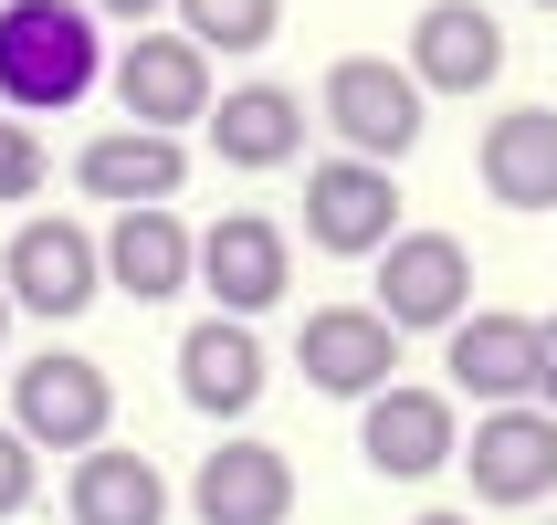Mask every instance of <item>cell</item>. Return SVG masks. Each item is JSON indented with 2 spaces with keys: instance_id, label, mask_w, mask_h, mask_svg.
I'll return each instance as SVG.
<instances>
[{
  "instance_id": "obj_1",
  "label": "cell",
  "mask_w": 557,
  "mask_h": 525,
  "mask_svg": "<svg viewBox=\"0 0 557 525\" xmlns=\"http://www.w3.org/2000/svg\"><path fill=\"white\" fill-rule=\"evenodd\" d=\"M106 85V42H95L85 0H0V116H63Z\"/></svg>"
},
{
  "instance_id": "obj_2",
  "label": "cell",
  "mask_w": 557,
  "mask_h": 525,
  "mask_svg": "<svg viewBox=\"0 0 557 525\" xmlns=\"http://www.w3.org/2000/svg\"><path fill=\"white\" fill-rule=\"evenodd\" d=\"M11 432L32 452H63V463H85L116 441V378L95 368L85 347H42L11 368Z\"/></svg>"
},
{
  "instance_id": "obj_3",
  "label": "cell",
  "mask_w": 557,
  "mask_h": 525,
  "mask_svg": "<svg viewBox=\"0 0 557 525\" xmlns=\"http://www.w3.org/2000/svg\"><path fill=\"white\" fill-rule=\"evenodd\" d=\"M315 116H326L337 158L400 168V148H421L432 95L410 85V63H389V53H337V63H326V85H315Z\"/></svg>"
},
{
  "instance_id": "obj_4",
  "label": "cell",
  "mask_w": 557,
  "mask_h": 525,
  "mask_svg": "<svg viewBox=\"0 0 557 525\" xmlns=\"http://www.w3.org/2000/svg\"><path fill=\"white\" fill-rule=\"evenodd\" d=\"M106 85H116L126 126H148V137H180V126H211L221 85H211V53L189 42V32H137L116 63H106Z\"/></svg>"
},
{
  "instance_id": "obj_5",
  "label": "cell",
  "mask_w": 557,
  "mask_h": 525,
  "mask_svg": "<svg viewBox=\"0 0 557 525\" xmlns=\"http://www.w3.org/2000/svg\"><path fill=\"white\" fill-rule=\"evenodd\" d=\"M306 242L337 252V263H379V252L400 242V168L315 158L306 168Z\"/></svg>"
},
{
  "instance_id": "obj_6",
  "label": "cell",
  "mask_w": 557,
  "mask_h": 525,
  "mask_svg": "<svg viewBox=\"0 0 557 525\" xmlns=\"http://www.w3.org/2000/svg\"><path fill=\"white\" fill-rule=\"evenodd\" d=\"M0 284H11L22 315H85L95 295H106V232L32 211L22 232H11V252H0Z\"/></svg>"
},
{
  "instance_id": "obj_7",
  "label": "cell",
  "mask_w": 557,
  "mask_h": 525,
  "mask_svg": "<svg viewBox=\"0 0 557 525\" xmlns=\"http://www.w3.org/2000/svg\"><path fill=\"white\" fill-rule=\"evenodd\" d=\"M200 295H211V315H232V326L274 315L284 295H295V242H284V221L221 211L211 232H200Z\"/></svg>"
},
{
  "instance_id": "obj_8",
  "label": "cell",
  "mask_w": 557,
  "mask_h": 525,
  "mask_svg": "<svg viewBox=\"0 0 557 525\" xmlns=\"http://www.w3.org/2000/svg\"><path fill=\"white\" fill-rule=\"evenodd\" d=\"M358 463H369L379 484H432V473H453V463H463V421H453V400L389 378V389L358 410Z\"/></svg>"
},
{
  "instance_id": "obj_9",
  "label": "cell",
  "mask_w": 557,
  "mask_h": 525,
  "mask_svg": "<svg viewBox=\"0 0 557 525\" xmlns=\"http://www.w3.org/2000/svg\"><path fill=\"white\" fill-rule=\"evenodd\" d=\"M369 305L389 315L400 337H432V326L453 337L473 315V252L453 242V232H400V242L379 252V295Z\"/></svg>"
},
{
  "instance_id": "obj_10",
  "label": "cell",
  "mask_w": 557,
  "mask_h": 525,
  "mask_svg": "<svg viewBox=\"0 0 557 525\" xmlns=\"http://www.w3.org/2000/svg\"><path fill=\"white\" fill-rule=\"evenodd\" d=\"M295 368H306L315 400H358L369 410L389 378H400V326L379 305H315L306 326H295Z\"/></svg>"
},
{
  "instance_id": "obj_11",
  "label": "cell",
  "mask_w": 557,
  "mask_h": 525,
  "mask_svg": "<svg viewBox=\"0 0 557 525\" xmlns=\"http://www.w3.org/2000/svg\"><path fill=\"white\" fill-rule=\"evenodd\" d=\"M463 463H473V495L505 504V515H527V504L557 495V410L516 400V410H484L463 441Z\"/></svg>"
},
{
  "instance_id": "obj_12",
  "label": "cell",
  "mask_w": 557,
  "mask_h": 525,
  "mask_svg": "<svg viewBox=\"0 0 557 525\" xmlns=\"http://www.w3.org/2000/svg\"><path fill=\"white\" fill-rule=\"evenodd\" d=\"M410 85L421 95H484L505 74V22L484 0H432L421 22H410Z\"/></svg>"
},
{
  "instance_id": "obj_13",
  "label": "cell",
  "mask_w": 557,
  "mask_h": 525,
  "mask_svg": "<svg viewBox=\"0 0 557 525\" xmlns=\"http://www.w3.org/2000/svg\"><path fill=\"white\" fill-rule=\"evenodd\" d=\"M189 515L200 525H284L295 515V463H284L274 441H252V432L211 441V463L189 473Z\"/></svg>"
},
{
  "instance_id": "obj_14",
  "label": "cell",
  "mask_w": 557,
  "mask_h": 525,
  "mask_svg": "<svg viewBox=\"0 0 557 525\" xmlns=\"http://www.w3.org/2000/svg\"><path fill=\"white\" fill-rule=\"evenodd\" d=\"M106 284L126 305H180L200 284V232L180 211H116L106 221Z\"/></svg>"
},
{
  "instance_id": "obj_15",
  "label": "cell",
  "mask_w": 557,
  "mask_h": 525,
  "mask_svg": "<svg viewBox=\"0 0 557 525\" xmlns=\"http://www.w3.org/2000/svg\"><path fill=\"white\" fill-rule=\"evenodd\" d=\"M74 189L106 200V211H169L189 189V148L180 137H148V126H116V137L74 148Z\"/></svg>"
},
{
  "instance_id": "obj_16",
  "label": "cell",
  "mask_w": 557,
  "mask_h": 525,
  "mask_svg": "<svg viewBox=\"0 0 557 525\" xmlns=\"http://www.w3.org/2000/svg\"><path fill=\"white\" fill-rule=\"evenodd\" d=\"M169 368H180V410H200V421H243V410H263V337L232 326V315H200Z\"/></svg>"
},
{
  "instance_id": "obj_17",
  "label": "cell",
  "mask_w": 557,
  "mask_h": 525,
  "mask_svg": "<svg viewBox=\"0 0 557 525\" xmlns=\"http://www.w3.org/2000/svg\"><path fill=\"white\" fill-rule=\"evenodd\" d=\"M473 179L495 211H557V105H505L473 137Z\"/></svg>"
},
{
  "instance_id": "obj_18",
  "label": "cell",
  "mask_w": 557,
  "mask_h": 525,
  "mask_svg": "<svg viewBox=\"0 0 557 525\" xmlns=\"http://www.w3.org/2000/svg\"><path fill=\"white\" fill-rule=\"evenodd\" d=\"M211 148L232 158V168H284V158L306 148V95L274 85V74L221 85V105H211Z\"/></svg>"
},
{
  "instance_id": "obj_19",
  "label": "cell",
  "mask_w": 557,
  "mask_h": 525,
  "mask_svg": "<svg viewBox=\"0 0 557 525\" xmlns=\"http://www.w3.org/2000/svg\"><path fill=\"white\" fill-rule=\"evenodd\" d=\"M63 515L74 525H169V473L148 452L106 441V452H85V463L63 473Z\"/></svg>"
},
{
  "instance_id": "obj_20",
  "label": "cell",
  "mask_w": 557,
  "mask_h": 525,
  "mask_svg": "<svg viewBox=\"0 0 557 525\" xmlns=\"http://www.w3.org/2000/svg\"><path fill=\"white\" fill-rule=\"evenodd\" d=\"M453 389L463 400H536V315H463L453 326Z\"/></svg>"
},
{
  "instance_id": "obj_21",
  "label": "cell",
  "mask_w": 557,
  "mask_h": 525,
  "mask_svg": "<svg viewBox=\"0 0 557 525\" xmlns=\"http://www.w3.org/2000/svg\"><path fill=\"white\" fill-rule=\"evenodd\" d=\"M284 22V0H180V32L200 53H263Z\"/></svg>"
},
{
  "instance_id": "obj_22",
  "label": "cell",
  "mask_w": 557,
  "mask_h": 525,
  "mask_svg": "<svg viewBox=\"0 0 557 525\" xmlns=\"http://www.w3.org/2000/svg\"><path fill=\"white\" fill-rule=\"evenodd\" d=\"M42 137H32V116H0V211H22L32 189H42Z\"/></svg>"
},
{
  "instance_id": "obj_23",
  "label": "cell",
  "mask_w": 557,
  "mask_h": 525,
  "mask_svg": "<svg viewBox=\"0 0 557 525\" xmlns=\"http://www.w3.org/2000/svg\"><path fill=\"white\" fill-rule=\"evenodd\" d=\"M32 495H42V452H32V441L11 432V421H0V525L22 515Z\"/></svg>"
},
{
  "instance_id": "obj_24",
  "label": "cell",
  "mask_w": 557,
  "mask_h": 525,
  "mask_svg": "<svg viewBox=\"0 0 557 525\" xmlns=\"http://www.w3.org/2000/svg\"><path fill=\"white\" fill-rule=\"evenodd\" d=\"M85 11H95V22H126V32H148L158 11H169V0H85Z\"/></svg>"
},
{
  "instance_id": "obj_25",
  "label": "cell",
  "mask_w": 557,
  "mask_h": 525,
  "mask_svg": "<svg viewBox=\"0 0 557 525\" xmlns=\"http://www.w3.org/2000/svg\"><path fill=\"white\" fill-rule=\"evenodd\" d=\"M536 400H557V315L536 326Z\"/></svg>"
},
{
  "instance_id": "obj_26",
  "label": "cell",
  "mask_w": 557,
  "mask_h": 525,
  "mask_svg": "<svg viewBox=\"0 0 557 525\" xmlns=\"http://www.w3.org/2000/svg\"><path fill=\"white\" fill-rule=\"evenodd\" d=\"M410 525H473V515H453V504H432V515H410Z\"/></svg>"
},
{
  "instance_id": "obj_27",
  "label": "cell",
  "mask_w": 557,
  "mask_h": 525,
  "mask_svg": "<svg viewBox=\"0 0 557 525\" xmlns=\"http://www.w3.org/2000/svg\"><path fill=\"white\" fill-rule=\"evenodd\" d=\"M11 315H22V305H11V284H0V347H11Z\"/></svg>"
},
{
  "instance_id": "obj_28",
  "label": "cell",
  "mask_w": 557,
  "mask_h": 525,
  "mask_svg": "<svg viewBox=\"0 0 557 525\" xmlns=\"http://www.w3.org/2000/svg\"><path fill=\"white\" fill-rule=\"evenodd\" d=\"M536 11H557V0H536Z\"/></svg>"
}]
</instances>
